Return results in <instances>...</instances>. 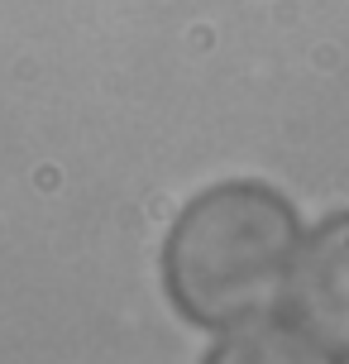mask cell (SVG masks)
<instances>
[{"label":"cell","instance_id":"cell-1","mask_svg":"<svg viewBox=\"0 0 349 364\" xmlns=\"http://www.w3.org/2000/svg\"><path fill=\"white\" fill-rule=\"evenodd\" d=\"M297 245L301 220L277 187L254 178L216 182L187 201L167 230V297L196 326H239L282 297Z\"/></svg>","mask_w":349,"mask_h":364},{"label":"cell","instance_id":"cell-2","mask_svg":"<svg viewBox=\"0 0 349 364\" xmlns=\"http://www.w3.org/2000/svg\"><path fill=\"white\" fill-rule=\"evenodd\" d=\"M282 297L297 326L349 360V211L326 216L297 245Z\"/></svg>","mask_w":349,"mask_h":364},{"label":"cell","instance_id":"cell-3","mask_svg":"<svg viewBox=\"0 0 349 364\" xmlns=\"http://www.w3.org/2000/svg\"><path fill=\"white\" fill-rule=\"evenodd\" d=\"M201 364H340L311 331H301L292 316H249L239 326H225L216 350Z\"/></svg>","mask_w":349,"mask_h":364}]
</instances>
